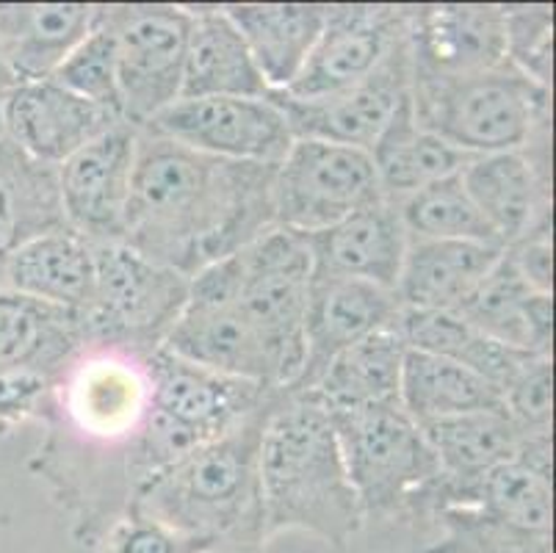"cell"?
I'll use <instances>...</instances> for the list:
<instances>
[{"label":"cell","instance_id":"8992f818","mask_svg":"<svg viewBox=\"0 0 556 553\" xmlns=\"http://www.w3.org/2000/svg\"><path fill=\"white\" fill-rule=\"evenodd\" d=\"M189 277L128 243L94 247V286L84 322L89 343L153 354L189 302Z\"/></svg>","mask_w":556,"mask_h":553},{"label":"cell","instance_id":"74e56055","mask_svg":"<svg viewBox=\"0 0 556 553\" xmlns=\"http://www.w3.org/2000/svg\"><path fill=\"white\" fill-rule=\"evenodd\" d=\"M554 360L534 357L515 382L504 390V410L518 426L526 443H551V415H554Z\"/></svg>","mask_w":556,"mask_h":553},{"label":"cell","instance_id":"8d00e7d4","mask_svg":"<svg viewBox=\"0 0 556 553\" xmlns=\"http://www.w3.org/2000/svg\"><path fill=\"white\" fill-rule=\"evenodd\" d=\"M507 59L532 78L551 89L554 78V7H502Z\"/></svg>","mask_w":556,"mask_h":553},{"label":"cell","instance_id":"5b68a950","mask_svg":"<svg viewBox=\"0 0 556 553\" xmlns=\"http://www.w3.org/2000/svg\"><path fill=\"white\" fill-rule=\"evenodd\" d=\"M330 420L366 520H421L443 470L402 402L330 413Z\"/></svg>","mask_w":556,"mask_h":553},{"label":"cell","instance_id":"7bdbcfd3","mask_svg":"<svg viewBox=\"0 0 556 553\" xmlns=\"http://www.w3.org/2000/svg\"><path fill=\"white\" fill-rule=\"evenodd\" d=\"M7 288V282H3V268H0V291Z\"/></svg>","mask_w":556,"mask_h":553},{"label":"cell","instance_id":"8fae6325","mask_svg":"<svg viewBox=\"0 0 556 553\" xmlns=\"http://www.w3.org/2000/svg\"><path fill=\"white\" fill-rule=\"evenodd\" d=\"M141 130L205 155L250 164H280L294 144V134L271 98L178 100Z\"/></svg>","mask_w":556,"mask_h":553},{"label":"cell","instance_id":"603a6c76","mask_svg":"<svg viewBox=\"0 0 556 553\" xmlns=\"http://www.w3.org/2000/svg\"><path fill=\"white\" fill-rule=\"evenodd\" d=\"M191 14L180 100L271 98L250 48L222 7H186Z\"/></svg>","mask_w":556,"mask_h":553},{"label":"cell","instance_id":"f35d334b","mask_svg":"<svg viewBox=\"0 0 556 553\" xmlns=\"http://www.w3.org/2000/svg\"><path fill=\"white\" fill-rule=\"evenodd\" d=\"M94 553H214L211 545L194 540V537L178 535L155 524L150 517L125 512L103 531Z\"/></svg>","mask_w":556,"mask_h":553},{"label":"cell","instance_id":"d4e9b609","mask_svg":"<svg viewBox=\"0 0 556 553\" xmlns=\"http://www.w3.org/2000/svg\"><path fill=\"white\" fill-rule=\"evenodd\" d=\"M504 247L477 241H409L396 297L409 311H454L502 261Z\"/></svg>","mask_w":556,"mask_h":553},{"label":"cell","instance_id":"d590c367","mask_svg":"<svg viewBox=\"0 0 556 553\" xmlns=\"http://www.w3.org/2000/svg\"><path fill=\"white\" fill-rule=\"evenodd\" d=\"M50 80H55L59 86L78 95V98L100 105V109L114 111L123 120V98H119V80H116L114 34H111V28L103 23L100 14L92 30L70 50V55L59 64V70H55Z\"/></svg>","mask_w":556,"mask_h":553},{"label":"cell","instance_id":"d6986e66","mask_svg":"<svg viewBox=\"0 0 556 553\" xmlns=\"http://www.w3.org/2000/svg\"><path fill=\"white\" fill-rule=\"evenodd\" d=\"M0 105L9 139L50 166H62L80 147L123 122L114 111L78 98L50 78L12 86Z\"/></svg>","mask_w":556,"mask_h":553},{"label":"cell","instance_id":"cb8c5ba5","mask_svg":"<svg viewBox=\"0 0 556 553\" xmlns=\"http://www.w3.org/2000/svg\"><path fill=\"white\" fill-rule=\"evenodd\" d=\"M457 313L479 332L520 352L551 354L554 347V299L523 280L507 250Z\"/></svg>","mask_w":556,"mask_h":553},{"label":"cell","instance_id":"ac0fdd59","mask_svg":"<svg viewBox=\"0 0 556 553\" xmlns=\"http://www.w3.org/2000/svg\"><path fill=\"white\" fill-rule=\"evenodd\" d=\"M402 316L396 291L343 277H313L305 313V360L294 382L282 388L296 395L311 390L327 365L377 329Z\"/></svg>","mask_w":556,"mask_h":553},{"label":"cell","instance_id":"7a4b0ae2","mask_svg":"<svg viewBox=\"0 0 556 553\" xmlns=\"http://www.w3.org/2000/svg\"><path fill=\"white\" fill-rule=\"evenodd\" d=\"M275 399L197 445L178 463L141 485L128 512L211 545L214 553H257L266 545L261 495V438Z\"/></svg>","mask_w":556,"mask_h":553},{"label":"cell","instance_id":"ab89813d","mask_svg":"<svg viewBox=\"0 0 556 553\" xmlns=\"http://www.w3.org/2000/svg\"><path fill=\"white\" fill-rule=\"evenodd\" d=\"M551 230H554V227H543V230L529 232V236H523L520 241H515L513 247H507V255L513 257L515 268L523 274V280L543 293H551V277H554Z\"/></svg>","mask_w":556,"mask_h":553},{"label":"cell","instance_id":"ba28073f","mask_svg":"<svg viewBox=\"0 0 556 553\" xmlns=\"http://www.w3.org/2000/svg\"><path fill=\"white\" fill-rule=\"evenodd\" d=\"M100 17L114 34L123 120L141 130L180 100L191 14L169 3H116L100 7Z\"/></svg>","mask_w":556,"mask_h":553},{"label":"cell","instance_id":"9a60e30c","mask_svg":"<svg viewBox=\"0 0 556 553\" xmlns=\"http://www.w3.org/2000/svg\"><path fill=\"white\" fill-rule=\"evenodd\" d=\"M150 404L189 432L197 443H208L275 399L280 388L227 377L178 354L155 349L148 357Z\"/></svg>","mask_w":556,"mask_h":553},{"label":"cell","instance_id":"ffe728a7","mask_svg":"<svg viewBox=\"0 0 556 553\" xmlns=\"http://www.w3.org/2000/svg\"><path fill=\"white\" fill-rule=\"evenodd\" d=\"M89 343L80 311L25 293L0 291V379L55 385Z\"/></svg>","mask_w":556,"mask_h":553},{"label":"cell","instance_id":"4dcf8cb0","mask_svg":"<svg viewBox=\"0 0 556 553\" xmlns=\"http://www.w3.org/2000/svg\"><path fill=\"white\" fill-rule=\"evenodd\" d=\"M371 159L377 166L382 194L388 202L399 205L404 197L416 194L429 183L463 172V166L473 155L424 130L416 122L413 100L407 95L388 122V128L377 139V144L371 147Z\"/></svg>","mask_w":556,"mask_h":553},{"label":"cell","instance_id":"f546056e","mask_svg":"<svg viewBox=\"0 0 556 553\" xmlns=\"http://www.w3.org/2000/svg\"><path fill=\"white\" fill-rule=\"evenodd\" d=\"M399 329H402L407 349L452 360V363L463 365L477 377L495 385L502 390V395L534 357H548V354H529L495 341L454 311H409V307H402Z\"/></svg>","mask_w":556,"mask_h":553},{"label":"cell","instance_id":"83f0119b","mask_svg":"<svg viewBox=\"0 0 556 553\" xmlns=\"http://www.w3.org/2000/svg\"><path fill=\"white\" fill-rule=\"evenodd\" d=\"M9 291L86 311L94 286V247L70 227L23 243L0 263Z\"/></svg>","mask_w":556,"mask_h":553},{"label":"cell","instance_id":"b9f144b4","mask_svg":"<svg viewBox=\"0 0 556 553\" xmlns=\"http://www.w3.org/2000/svg\"><path fill=\"white\" fill-rule=\"evenodd\" d=\"M7 136V122H3V105H0V139Z\"/></svg>","mask_w":556,"mask_h":553},{"label":"cell","instance_id":"1f68e13d","mask_svg":"<svg viewBox=\"0 0 556 553\" xmlns=\"http://www.w3.org/2000/svg\"><path fill=\"white\" fill-rule=\"evenodd\" d=\"M443 476L454 485H473L504 463L518 460L523 438L507 410H479L421 426Z\"/></svg>","mask_w":556,"mask_h":553},{"label":"cell","instance_id":"2e32d148","mask_svg":"<svg viewBox=\"0 0 556 553\" xmlns=\"http://www.w3.org/2000/svg\"><path fill=\"white\" fill-rule=\"evenodd\" d=\"M459 177L504 250L551 227V130L534 136L523 150L473 155Z\"/></svg>","mask_w":556,"mask_h":553},{"label":"cell","instance_id":"60d3db41","mask_svg":"<svg viewBox=\"0 0 556 553\" xmlns=\"http://www.w3.org/2000/svg\"><path fill=\"white\" fill-rule=\"evenodd\" d=\"M12 80H9V75L3 73V67H0V98H3V95H7L9 89H12Z\"/></svg>","mask_w":556,"mask_h":553},{"label":"cell","instance_id":"484cf974","mask_svg":"<svg viewBox=\"0 0 556 553\" xmlns=\"http://www.w3.org/2000/svg\"><path fill=\"white\" fill-rule=\"evenodd\" d=\"M222 9L271 91L294 84L327 20V3H227Z\"/></svg>","mask_w":556,"mask_h":553},{"label":"cell","instance_id":"7c38bea8","mask_svg":"<svg viewBox=\"0 0 556 553\" xmlns=\"http://www.w3.org/2000/svg\"><path fill=\"white\" fill-rule=\"evenodd\" d=\"M407 30V7L338 3L327 7L325 28L305 67L280 95L294 100H325L357 86L386 61Z\"/></svg>","mask_w":556,"mask_h":553},{"label":"cell","instance_id":"3957f363","mask_svg":"<svg viewBox=\"0 0 556 553\" xmlns=\"http://www.w3.org/2000/svg\"><path fill=\"white\" fill-rule=\"evenodd\" d=\"M261 495L266 542L282 531H307L346 548L366 524L330 415L286 390L263 426Z\"/></svg>","mask_w":556,"mask_h":553},{"label":"cell","instance_id":"836d02e7","mask_svg":"<svg viewBox=\"0 0 556 553\" xmlns=\"http://www.w3.org/2000/svg\"><path fill=\"white\" fill-rule=\"evenodd\" d=\"M432 524L441 526V537L432 545L404 553H551V535L509 524L479 504L477 481L454 490L434 512Z\"/></svg>","mask_w":556,"mask_h":553},{"label":"cell","instance_id":"d6a6232c","mask_svg":"<svg viewBox=\"0 0 556 553\" xmlns=\"http://www.w3.org/2000/svg\"><path fill=\"white\" fill-rule=\"evenodd\" d=\"M399 402L418 426L479 410H504L502 390L488 379L452 360L416 349H407L404 354Z\"/></svg>","mask_w":556,"mask_h":553},{"label":"cell","instance_id":"44dd1931","mask_svg":"<svg viewBox=\"0 0 556 553\" xmlns=\"http://www.w3.org/2000/svg\"><path fill=\"white\" fill-rule=\"evenodd\" d=\"M302 238L311 252L313 277L363 280L396 291L409 238L393 202L368 205L327 230Z\"/></svg>","mask_w":556,"mask_h":553},{"label":"cell","instance_id":"30bf717a","mask_svg":"<svg viewBox=\"0 0 556 553\" xmlns=\"http://www.w3.org/2000/svg\"><path fill=\"white\" fill-rule=\"evenodd\" d=\"M236 291V255L194 274L189 282V302L166 335L164 349L211 372L277 388L269 357L239 307Z\"/></svg>","mask_w":556,"mask_h":553},{"label":"cell","instance_id":"4316f807","mask_svg":"<svg viewBox=\"0 0 556 553\" xmlns=\"http://www.w3.org/2000/svg\"><path fill=\"white\" fill-rule=\"evenodd\" d=\"M404 354H407V343H404L396 318L388 327L377 329L363 341L343 349L327 365L318 382L296 395L321 407L327 415L371 407V404L399 402Z\"/></svg>","mask_w":556,"mask_h":553},{"label":"cell","instance_id":"277c9868","mask_svg":"<svg viewBox=\"0 0 556 553\" xmlns=\"http://www.w3.org/2000/svg\"><path fill=\"white\" fill-rule=\"evenodd\" d=\"M409 100L424 130L468 155L523 150L551 130V89L526 78L509 59L457 78L409 73Z\"/></svg>","mask_w":556,"mask_h":553},{"label":"cell","instance_id":"e575fe53","mask_svg":"<svg viewBox=\"0 0 556 553\" xmlns=\"http://www.w3.org/2000/svg\"><path fill=\"white\" fill-rule=\"evenodd\" d=\"M396 208L409 241H477L502 247L465 191L459 172L404 197Z\"/></svg>","mask_w":556,"mask_h":553},{"label":"cell","instance_id":"5bb4252c","mask_svg":"<svg viewBox=\"0 0 556 553\" xmlns=\"http://www.w3.org/2000/svg\"><path fill=\"white\" fill-rule=\"evenodd\" d=\"M139 128L119 122L59 166L67 227L92 247L125 241Z\"/></svg>","mask_w":556,"mask_h":553},{"label":"cell","instance_id":"e0dca14e","mask_svg":"<svg viewBox=\"0 0 556 553\" xmlns=\"http://www.w3.org/2000/svg\"><path fill=\"white\" fill-rule=\"evenodd\" d=\"M407 48L409 73L424 78H457L498 67L507 61L502 7H407Z\"/></svg>","mask_w":556,"mask_h":553},{"label":"cell","instance_id":"4fadbf2b","mask_svg":"<svg viewBox=\"0 0 556 553\" xmlns=\"http://www.w3.org/2000/svg\"><path fill=\"white\" fill-rule=\"evenodd\" d=\"M407 95L409 48L404 30L386 61L352 89L325 100H294L271 91V100L286 116L294 139H321L371 152Z\"/></svg>","mask_w":556,"mask_h":553},{"label":"cell","instance_id":"52a82bcc","mask_svg":"<svg viewBox=\"0 0 556 553\" xmlns=\"http://www.w3.org/2000/svg\"><path fill=\"white\" fill-rule=\"evenodd\" d=\"M239 307L269 357L277 388H288L305 360V313L313 261L300 232L271 227L236 252Z\"/></svg>","mask_w":556,"mask_h":553},{"label":"cell","instance_id":"6da1fadb","mask_svg":"<svg viewBox=\"0 0 556 553\" xmlns=\"http://www.w3.org/2000/svg\"><path fill=\"white\" fill-rule=\"evenodd\" d=\"M275 172L139 130L123 243L191 280L277 225Z\"/></svg>","mask_w":556,"mask_h":553},{"label":"cell","instance_id":"9c48e42d","mask_svg":"<svg viewBox=\"0 0 556 553\" xmlns=\"http://www.w3.org/2000/svg\"><path fill=\"white\" fill-rule=\"evenodd\" d=\"M275 222L300 236L327 230L386 200L371 152L321 139H294L275 172Z\"/></svg>","mask_w":556,"mask_h":553},{"label":"cell","instance_id":"f1b7e54d","mask_svg":"<svg viewBox=\"0 0 556 553\" xmlns=\"http://www.w3.org/2000/svg\"><path fill=\"white\" fill-rule=\"evenodd\" d=\"M67 227L59 189V166L37 161L14 144L0 139V263L23 243L45 232Z\"/></svg>","mask_w":556,"mask_h":553},{"label":"cell","instance_id":"7402d4cb","mask_svg":"<svg viewBox=\"0 0 556 553\" xmlns=\"http://www.w3.org/2000/svg\"><path fill=\"white\" fill-rule=\"evenodd\" d=\"M98 14L94 3H0V67L14 86L53 78Z\"/></svg>","mask_w":556,"mask_h":553}]
</instances>
